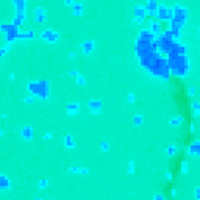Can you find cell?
I'll return each mask as SVG.
<instances>
[{
    "label": "cell",
    "mask_w": 200,
    "mask_h": 200,
    "mask_svg": "<svg viewBox=\"0 0 200 200\" xmlns=\"http://www.w3.org/2000/svg\"><path fill=\"white\" fill-rule=\"evenodd\" d=\"M156 14H158L159 19H163V21H171L172 19V8H167V6H164V5H158Z\"/></svg>",
    "instance_id": "1"
},
{
    "label": "cell",
    "mask_w": 200,
    "mask_h": 200,
    "mask_svg": "<svg viewBox=\"0 0 200 200\" xmlns=\"http://www.w3.org/2000/svg\"><path fill=\"white\" fill-rule=\"evenodd\" d=\"M144 9H145V13H156V9H158V3L155 2V0H149L147 3L144 5Z\"/></svg>",
    "instance_id": "2"
},
{
    "label": "cell",
    "mask_w": 200,
    "mask_h": 200,
    "mask_svg": "<svg viewBox=\"0 0 200 200\" xmlns=\"http://www.w3.org/2000/svg\"><path fill=\"white\" fill-rule=\"evenodd\" d=\"M13 5L16 6V13H25V8H27L25 2H22V0H16V2H13Z\"/></svg>",
    "instance_id": "3"
},
{
    "label": "cell",
    "mask_w": 200,
    "mask_h": 200,
    "mask_svg": "<svg viewBox=\"0 0 200 200\" xmlns=\"http://www.w3.org/2000/svg\"><path fill=\"white\" fill-rule=\"evenodd\" d=\"M135 14H136V17H138V21H142V16L145 14L144 5H136L135 6Z\"/></svg>",
    "instance_id": "4"
},
{
    "label": "cell",
    "mask_w": 200,
    "mask_h": 200,
    "mask_svg": "<svg viewBox=\"0 0 200 200\" xmlns=\"http://www.w3.org/2000/svg\"><path fill=\"white\" fill-rule=\"evenodd\" d=\"M42 36H44L45 39H52V41H55V39L58 38V35H56V33H53L52 30H45V31L42 33Z\"/></svg>",
    "instance_id": "5"
},
{
    "label": "cell",
    "mask_w": 200,
    "mask_h": 200,
    "mask_svg": "<svg viewBox=\"0 0 200 200\" xmlns=\"http://www.w3.org/2000/svg\"><path fill=\"white\" fill-rule=\"evenodd\" d=\"M36 21H44V9L36 8Z\"/></svg>",
    "instance_id": "6"
},
{
    "label": "cell",
    "mask_w": 200,
    "mask_h": 200,
    "mask_svg": "<svg viewBox=\"0 0 200 200\" xmlns=\"http://www.w3.org/2000/svg\"><path fill=\"white\" fill-rule=\"evenodd\" d=\"M81 11H83V5H81V3H74V13L80 14Z\"/></svg>",
    "instance_id": "7"
},
{
    "label": "cell",
    "mask_w": 200,
    "mask_h": 200,
    "mask_svg": "<svg viewBox=\"0 0 200 200\" xmlns=\"http://www.w3.org/2000/svg\"><path fill=\"white\" fill-rule=\"evenodd\" d=\"M92 41H88V42H85L83 44V49H85V52H91V49H92Z\"/></svg>",
    "instance_id": "8"
},
{
    "label": "cell",
    "mask_w": 200,
    "mask_h": 200,
    "mask_svg": "<svg viewBox=\"0 0 200 200\" xmlns=\"http://www.w3.org/2000/svg\"><path fill=\"white\" fill-rule=\"evenodd\" d=\"M2 185L8 186V185H9V181H8V180H5V178H3V177H0V186H2Z\"/></svg>",
    "instance_id": "9"
},
{
    "label": "cell",
    "mask_w": 200,
    "mask_h": 200,
    "mask_svg": "<svg viewBox=\"0 0 200 200\" xmlns=\"http://www.w3.org/2000/svg\"><path fill=\"white\" fill-rule=\"evenodd\" d=\"M155 200H164V199H163V197H159V195H158V197H156Z\"/></svg>",
    "instance_id": "10"
}]
</instances>
